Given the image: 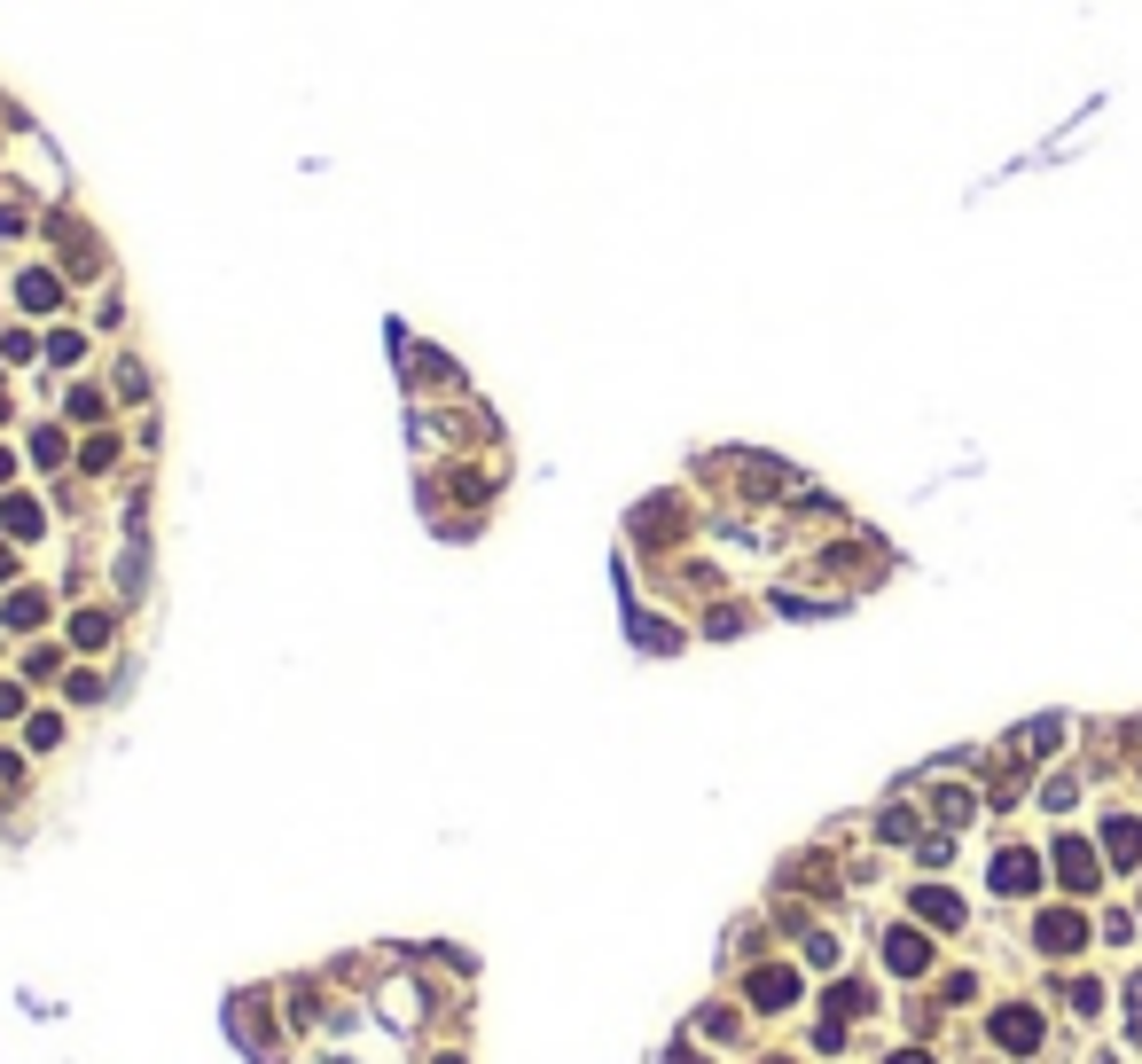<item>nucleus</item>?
Returning <instances> with one entry per match:
<instances>
[{
    "mask_svg": "<svg viewBox=\"0 0 1142 1064\" xmlns=\"http://www.w3.org/2000/svg\"><path fill=\"white\" fill-rule=\"evenodd\" d=\"M1033 885H1041V861L1033 854H1001L994 861V892H1033Z\"/></svg>",
    "mask_w": 1142,
    "mask_h": 1064,
    "instance_id": "obj_2",
    "label": "nucleus"
},
{
    "mask_svg": "<svg viewBox=\"0 0 1142 1064\" xmlns=\"http://www.w3.org/2000/svg\"><path fill=\"white\" fill-rule=\"evenodd\" d=\"M892 1064H932V1057H915V1049H908V1057H892Z\"/></svg>",
    "mask_w": 1142,
    "mask_h": 1064,
    "instance_id": "obj_13",
    "label": "nucleus"
},
{
    "mask_svg": "<svg viewBox=\"0 0 1142 1064\" xmlns=\"http://www.w3.org/2000/svg\"><path fill=\"white\" fill-rule=\"evenodd\" d=\"M56 297H63V282H56V274H24V305H31V314H48Z\"/></svg>",
    "mask_w": 1142,
    "mask_h": 1064,
    "instance_id": "obj_9",
    "label": "nucleus"
},
{
    "mask_svg": "<svg viewBox=\"0 0 1142 1064\" xmlns=\"http://www.w3.org/2000/svg\"><path fill=\"white\" fill-rule=\"evenodd\" d=\"M1056 861H1064V885H1095V854H1087V846H1080V837H1072V846H1056Z\"/></svg>",
    "mask_w": 1142,
    "mask_h": 1064,
    "instance_id": "obj_6",
    "label": "nucleus"
},
{
    "mask_svg": "<svg viewBox=\"0 0 1142 1064\" xmlns=\"http://www.w3.org/2000/svg\"><path fill=\"white\" fill-rule=\"evenodd\" d=\"M884 963H892V971H924V963H932V947L915 940V932H892V940H884Z\"/></svg>",
    "mask_w": 1142,
    "mask_h": 1064,
    "instance_id": "obj_5",
    "label": "nucleus"
},
{
    "mask_svg": "<svg viewBox=\"0 0 1142 1064\" xmlns=\"http://www.w3.org/2000/svg\"><path fill=\"white\" fill-rule=\"evenodd\" d=\"M8 571H16V556H8V548H0V580H8Z\"/></svg>",
    "mask_w": 1142,
    "mask_h": 1064,
    "instance_id": "obj_12",
    "label": "nucleus"
},
{
    "mask_svg": "<svg viewBox=\"0 0 1142 1064\" xmlns=\"http://www.w3.org/2000/svg\"><path fill=\"white\" fill-rule=\"evenodd\" d=\"M0 517H8V532H39V509L31 502H0Z\"/></svg>",
    "mask_w": 1142,
    "mask_h": 1064,
    "instance_id": "obj_11",
    "label": "nucleus"
},
{
    "mask_svg": "<svg viewBox=\"0 0 1142 1064\" xmlns=\"http://www.w3.org/2000/svg\"><path fill=\"white\" fill-rule=\"evenodd\" d=\"M994 1041H1001V1049H1033V1041H1041V1017H1033V1009H1001Z\"/></svg>",
    "mask_w": 1142,
    "mask_h": 1064,
    "instance_id": "obj_3",
    "label": "nucleus"
},
{
    "mask_svg": "<svg viewBox=\"0 0 1142 1064\" xmlns=\"http://www.w3.org/2000/svg\"><path fill=\"white\" fill-rule=\"evenodd\" d=\"M791 994H798L791 971H752V1002H760V1009H783Z\"/></svg>",
    "mask_w": 1142,
    "mask_h": 1064,
    "instance_id": "obj_4",
    "label": "nucleus"
},
{
    "mask_svg": "<svg viewBox=\"0 0 1142 1064\" xmlns=\"http://www.w3.org/2000/svg\"><path fill=\"white\" fill-rule=\"evenodd\" d=\"M1087 940V923L1072 916V908H1056V916H1041V947H1049V955H1072V947Z\"/></svg>",
    "mask_w": 1142,
    "mask_h": 1064,
    "instance_id": "obj_1",
    "label": "nucleus"
},
{
    "mask_svg": "<svg viewBox=\"0 0 1142 1064\" xmlns=\"http://www.w3.org/2000/svg\"><path fill=\"white\" fill-rule=\"evenodd\" d=\"M915 908H924L939 932H955V923H963V900H955V892H915Z\"/></svg>",
    "mask_w": 1142,
    "mask_h": 1064,
    "instance_id": "obj_7",
    "label": "nucleus"
},
{
    "mask_svg": "<svg viewBox=\"0 0 1142 1064\" xmlns=\"http://www.w3.org/2000/svg\"><path fill=\"white\" fill-rule=\"evenodd\" d=\"M71 642H79V650H102V642H110V611H87V619L71 626Z\"/></svg>",
    "mask_w": 1142,
    "mask_h": 1064,
    "instance_id": "obj_8",
    "label": "nucleus"
},
{
    "mask_svg": "<svg viewBox=\"0 0 1142 1064\" xmlns=\"http://www.w3.org/2000/svg\"><path fill=\"white\" fill-rule=\"evenodd\" d=\"M1104 846H1112L1119 861H1135L1142 854V822H1112V829H1104Z\"/></svg>",
    "mask_w": 1142,
    "mask_h": 1064,
    "instance_id": "obj_10",
    "label": "nucleus"
}]
</instances>
